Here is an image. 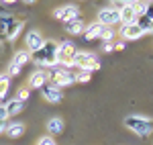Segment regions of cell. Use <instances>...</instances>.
Returning <instances> with one entry per match:
<instances>
[{
	"mask_svg": "<svg viewBox=\"0 0 153 145\" xmlns=\"http://www.w3.org/2000/svg\"><path fill=\"white\" fill-rule=\"evenodd\" d=\"M57 43L55 41H45L43 43V47L39 49L37 53H33V61H35L37 65L41 68V70H45V68H55L57 65Z\"/></svg>",
	"mask_w": 153,
	"mask_h": 145,
	"instance_id": "obj_1",
	"label": "cell"
},
{
	"mask_svg": "<svg viewBox=\"0 0 153 145\" xmlns=\"http://www.w3.org/2000/svg\"><path fill=\"white\" fill-rule=\"evenodd\" d=\"M49 78H51V84L57 86L59 90L63 86H71L76 82V74L71 72V70H68V68H63V65H59V63L49 70Z\"/></svg>",
	"mask_w": 153,
	"mask_h": 145,
	"instance_id": "obj_2",
	"label": "cell"
},
{
	"mask_svg": "<svg viewBox=\"0 0 153 145\" xmlns=\"http://www.w3.org/2000/svg\"><path fill=\"white\" fill-rule=\"evenodd\" d=\"M125 127H127V129H131L133 133L145 137V135H149L153 131V119L131 115V117H127V119H125Z\"/></svg>",
	"mask_w": 153,
	"mask_h": 145,
	"instance_id": "obj_3",
	"label": "cell"
},
{
	"mask_svg": "<svg viewBox=\"0 0 153 145\" xmlns=\"http://www.w3.org/2000/svg\"><path fill=\"white\" fill-rule=\"evenodd\" d=\"M74 65L80 68L82 72H90V74L100 68L98 57H96L94 53H88V51H76V55H74Z\"/></svg>",
	"mask_w": 153,
	"mask_h": 145,
	"instance_id": "obj_4",
	"label": "cell"
},
{
	"mask_svg": "<svg viewBox=\"0 0 153 145\" xmlns=\"http://www.w3.org/2000/svg\"><path fill=\"white\" fill-rule=\"evenodd\" d=\"M74 55H76V45L71 41H61L57 47V63L63 68H74Z\"/></svg>",
	"mask_w": 153,
	"mask_h": 145,
	"instance_id": "obj_5",
	"label": "cell"
},
{
	"mask_svg": "<svg viewBox=\"0 0 153 145\" xmlns=\"http://www.w3.org/2000/svg\"><path fill=\"white\" fill-rule=\"evenodd\" d=\"M96 23H100L102 27L112 29L114 25L120 23V10H117L114 6H106L102 10H98V21H96Z\"/></svg>",
	"mask_w": 153,
	"mask_h": 145,
	"instance_id": "obj_6",
	"label": "cell"
},
{
	"mask_svg": "<svg viewBox=\"0 0 153 145\" xmlns=\"http://www.w3.org/2000/svg\"><path fill=\"white\" fill-rule=\"evenodd\" d=\"M53 14H55V19H59V21L70 23V21L80 19V8H78L76 4H68V6H61L57 10H53Z\"/></svg>",
	"mask_w": 153,
	"mask_h": 145,
	"instance_id": "obj_7",
	"label": "cell"
},
{
	"mask_svg": "<svg viewBox=\"0 0 153 145\" xmlns=\"http://www.w3.org/2000/svg\"><path fill=\"white\" fill-rule=\"evenodd\" d=\"M43 37H41V33L39 31H29L27 33V51L33 55V53H37L39 49L43 47Z\"/></svg>",
	"mask_w": 153,
	"mask_h": 145,
	"instance_id": "obj_8",
	"label": "cell"
},
{
	"mask_svg": "<svg viewBox=\"0 0 153 145\" xmlns=\"http://www.w3.org/2000/svg\"><path fill=\"white\" fill-rule=\"evenodd\" d=\"M137 8H135V2H125V6L120 8V23L123 25H133L137 21Z\"/></svg>",
	"mask_w": 153,
	"mask_h": 145,
	"instance_id": "obj_9",
	"label": "cell"
},
{
	"mask_svg": "<svg viewBox=\"0 0 153 145\" xmlns=\"http://www.w3.org/2000/svg\"><path fill=\"white\" fill-rule=\"evenodd\" d=\"M41 94H43V98L47 100V102H61L63 100V94H61V90H59L57 86L53 84H45L43 88H41Z\"/></svg>",
	"mask_w": 153,
	"mask_h": 145,
	"instance_id": "obj_10",
	"label": "cell"
},
{
	"mask_svg": "<svg viewBox=\"0 0 153 145\" xmlns=\"http://www.w3.org/2000/svg\"><path fill=\"white\" fill-rule=\"evenodd\" d=\"M49 80V72L47 70H37V72L31 74L29 78V88H43Z\"/></svg>",
	"mask_w": 153,
	"mask_h": 145,
	"instance_id": "obj_11",
	"label": "cell"
},
{
	"mask_svg": "<svg viewBox=\"0 0 153 145\" xmlns=\"http://www.w3.org/2000/svg\"><path fill=\"white\" fill-rule=\"evenodd\" d=\"M120 35L125 37V39H131L133 41V39H141L145 33L137 27V23H133V25H123L120 27Z\"/></svg>",
	"mask_w": 153,
	"mask_h": 145,
	"instance_id": "obj_12",
	"label": "cell"
},
{
	"mask_svg": "<svg viewBox=\"0 0 153 145\" xmlns=\"http://www.w3.org/2000/svg\"><path fill=\"white\" fill-rule=\"evenodd\" d=\"M104 27L100 23H90L84 27V37H86V41H92V39H96V37H100V31H102Z\"/></svg>",
	"mask_w": 153,
	"mask_h": 145,
	"instance_id": "obj_13",
	"label": "cell"
},
{
	"mask_svg": "<svg viewBox=\"0 0 153 145\" xmlns=\"http://www.w3.org/2000/svg\"><path fill=\"white\" fill-rule=\"evenodd\" d=\"M4 133L8 135V137H12V139H19V137L25 133V123L16 121V123H10V125H6Z\"/></svg>",
	"mask_w": 153,
	"mask_h": 145,
	"instance_id": "obj_14",
	"label": "cell"
},
{
	"mask_svg": "<svg viewBox=\"0 0 153 145\" xmlns=\"http://www.w3.org/2000/svg\"><path fill=\"white\" fill-rule=\"evenodd\" d=\"M84 27H86V25L82 23V19H76V21L65 23V31H68L70 35H80V33H84Z\"/></svg>",
	"mask_w": 153,
	"mask_h": 145,
	"instance_id": "obj_15",
	"label": "cell"
},
{
	"mask_svg": "<svg viewBox=\"0 0 153 145\" xmlns=\"http://www.w3.org/2000/svg\"><path fill=\"white\" fill-rule=\"evenodd\" d=\"M135 23H137V27L141 29L143 33H151V31H153V21L147 16V14H139Z\"/></svg>",
	"mask_w": 153,
	"mask_h": 145,
	"instance_id": "obj_16",
	"label": "cell"
},
{
	"mask_svg": "<svg viewBox=\"0 0 153 145\" xmlns=\"http://www.w3.org/2000/svg\"><path fill=\"white\" fill-rule=\"evenodd\" d=\"M31 59H33V55H31L27 49H21V51H16V53H14V59H12V63H16L19 68H23L25 63H29Z\"/></svg>",
	"mask_w": 153,
	"mask_h": 145,
	"instance_id": "obj_17",
	"label": "cell"
},
{
	"mask_svg": "<svg viewBox=\"0 0 153 145\" xmlns=\"http://www.w3.org/2000/svg\"><path fill=\"white\" fill-rule=\"evenodd\" d=\"M12 25H14V19L10 14H0V35L6 37V33H8V29Z\"/></svg>",
	"mask_w": 153,
	"mask_h": 145,
	"instance_id": "obj_18",
	"label": "cell"
},
{
	"mask_svg": "<svg viewBox=\"0 0 153 145\" xmlns=\"http://www.w3.org/2000/svg\"><path fill=\"white\" fill-rule=\"evenodd\" d=\"M47 131H49L51 135L61 133V131H63V121H61L59 117H53V119H49V123H47Z\"/></svg>",
	"mask_w": 153,
	"mask_h": 145,
	"instance_id": "obj_19",
	"label": "cell"
},
{
	"mask_svg": "<svg viewBox=\"0 0 153 145\" xmlns=\"http://www.w3.org/2000/svg\"><path fill=\"white\" fill-rule=\"evenodd\" d=\"M4 109H6V112H8V117H12V115H19V112L23 110V102H19V100L14 98V100H8V102L4 104Z\"/></svg>",
	"mask_w": 153,
	"mask_h": 145,
	"instance_id": "obj_20",
	"label": "cell"
},
{
	"mask_svg": "<svg viewBox=\"0 0 153 145\" xmlns=\"http://www.w3.org/2000/svg\"><path fill=\"white\" fill-rule=\"evenodd\" d=\"M23 27H25V25L21 23V21H14V25L8 29V33H6V39H8V41H14V39H16V35L23 31Z\"/></svg>",
	"mask_w": 153,
	"mask_h": 145,
	"instance_id": "obj_21",
	"label": "cell"
},
{
	"mask_svg": "<svg viewBox=\"0 0 153 145\" xmlns=\"http://www.w3.org/2000/svg\"><path fill=\"white\" fill-rule=\"evenodd\" d=\"M8 88H10V78L0 74V98H6V94H8Z\"/></svg>",
	"mask_w": 153,
	"mask_h": 145,
	"instance_id": "obj_22",
	"label": "cell"
},
{
	"mask_svg": "<svg viewBox=\"0 0 153 145\" xmlns=\"http://www.w3.org/2000/svg\"><path fill=\"white\" fill-rule=\"evenodd\" d=\"M112 37H114V31H112V29H108V27H104V29L100 31V39H104L106 43H110V41H112Z\"/></svg>",
	"mask_w": 153,
	"mask_h": 145,
	"instance_id": "obj_23",
	"label": "cell"
},
{
	"mask_svg": "<svg viewBox=\"0 0 153 145\" xmlns=\"http://www.w3.org/2000/svg\"><path fill=\"white\" fill-rule=\"evenodd\" d=\"M29 94H31L29 88L23 86V88H19V92H16V100H19V102H25V100H29Z\"/></svg>",
	"mask_w": 153,
	"mask_h": 145,
	"instance_id": "obj_24",
	"label": "cell"
},
{
	"mask_svg": "<svg viewBox=\"0 0 153 145\" xmlns=\"http://www.w3.org/2000/svg\"><path fill=\"white\" fill-rule=\"evenodd\" d=\"M90 76H92L90 72H80V74H76V82H82V84H86V82H90Z\"/></svg>",
	"mask_w": 153,
	"mask_h": 145,
	"instance_id": "obj_25",
	"label": "cell"
},
{
	"mask_svg": "<svg viewBox=\"0 0 153 145\" xmlns=\"http://www.w3.org/2000/svg\"><path fill=\"white\" fill-rule=\"evenodd\" d=\"M37 145H55V141H53V137H51V135H47V137H41Z\"/></svg>",
	"mask_w": 153,
	"mask_h": 145,
	"instance_id": "obj_26",
	"label": "cell"
},
{
	"mask_svg": "<svg viewBox=\"0 0 153 145\" xmlns=\"http://www.w3.org/2000/svg\"><path fill=\"white\" fill-rule=\"evenodd\" d=\"M19 72H21V68H19L16 63H12V61H10V68H8V74H10V76H19Z\"/></svg>",
	"mask_w": 153,
	"mask_h": 145,
	"instance_id": "obj_27",
	"label": "cell"
},
{
	"mask_svg": "<svg viewBox=\"0 0 153 145\" xmlns=\"http://www.w3.org/2000/svg\"><path fill=\"white\" fill-rule=\"evenodd\" d=\"M6 119H8V112H6V109H4V104H0V121L6 123Z\"/></svg>",
	"mask_w": 153,
	"mask_h": 145,
	"instance_id": "obj_28",
	"label": "cell"
},
{
	"mask_svg": "<svg viewBox=\"0 0 153 145\" xmlns=\"http://www.w3.org/2000/svg\"><path fill=\"white\" fill-rule=\"evenodd\" d=\"M145 14L153 21V2H149V6H147V12H145Z\"/></svg>",
	"mask_w": 153,
	"mask_h": 145,
	"instance_id": "obj_29",
	"label": "cell"
},
{
	"mask_svg": "<svg viewBox=\"0 0 153 145\" xmlns=\"http://www.w3.org/2000/svg\"><path fill=\"white\" fill-rule=\"evenodd\" d=\"M102 49L108 53V51H112V49H114V45H112V43H104V45H102Z\"/></svg>",
	"mask_w": 153,
	"mask_h": 145,
	"instance_id": "obj_30",
	"label": "cell"
},
{
	"mask_svg": "<svg viewBox=\"0 0 153 145\" xmlns=\"http://www.w3.org/2000/svg\"><path fill=\"white\" fill-rule=\"evenodd\" d=\"M114 49H118V51H123V49H125V43H117V45H114Z\"/></svg>",
	"mask_w": 153,
	"mask_h": 145,
	"instance_id": "obj_31",
	"label": "cell"
},
{
	"mask_svg": "<svg viewBox=\"0 0 153 145\" xmlns=\"http://www.w3.org/2000/svg\"><path fill=\"white\" fill-rule=\"evenodd\" d=\"M4 129H6V123L0 121V133H4Z\"/></svg>",
	"mask_w": 153,
	"mask_h": 145,
	"instance_id": "obj_32",
	"label": "cell"
}]
</instances>
